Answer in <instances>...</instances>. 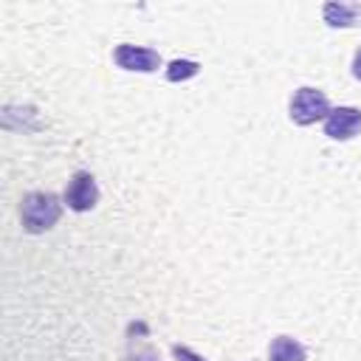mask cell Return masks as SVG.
Segmentation results:
<instances>
[{
  "label": "cell",
  "instance_id": "1",
  "mask_svg": "<svg viewBox=\"0 0 361 361\" xmlns=\"http://www.w3.org/2000/svg\"><path fill=\"white\" fill-rule=\"evenodd\" d=\"M62 214V203L54 192H28L20 203V220L28 234H42L56 226Z\"/></svg>",
  "mask_w": 361,
  "mask_h": 361
},
{
  "label": "cell",
  "instance_id": "2",
  "mask_svg": "<svg viewBox=\"0 0 361 361\" xmlns=\"http://www.w3.org/2000/svg\"><path fill=\"white\" fill-rule=\"evenodd\" d=\"M330 110H333L330 107V99L319 87H299L293 93V99H290V121L299 124V127L324 121Z\"/></svg>",
  "mask_w": 361,
  "mask_h": 361
},
{
  "label": "cell",
  "instance_id": "3",
  "mask_svg": "<svg viewBox=\"0 0 361 361\" xmlns=\"http://www.w3.org/2000/svg\"><path fill=\"white\" fill-rule=\"evenodd\" d=\"M65 203L71 212H90L99 203V186L90 172H73L65 186Z\"/></svg>",
  "mask_w": 361,
  "mask_h": 361
},
{
  "label": "cell",
  "instance_id": "4",
  "mask_svg": "<svg viewBox=\"0 0 361 361\" xmlns=\"http://www.w3.org/2000/svg\"><path fill=\"white\" fill-rule=\"evenodd\" d=\"M113 59L118 68L124 71H138V73H152L161 68V54L152 51V48H144V45H130V42H121L116 51H113Z\"/></svg>",
  "mask_w": 361,
  "mask_h": 361
},
{
  "label": "cell",
  "instance_id": "5",
  "mask_svg": "<svg viewBox=\"0 0 361 361\" xmlns=\"http://www.w3.org/2000/svg\"><path fill=\"white\" fill-rule=\"evenodd\" d=\"M361 133V110L358 107H333L324 118V135L333 141H350Z\"/></svg>",
  "mask_w": 361,
  "mask_h": 361
},
{
  "label": "cell",
  "instance_id": "6",
  "mask_svg": "<svg viewBox=\"0 0 361 361\" xmlns=\"http://www.w3.org/2000/svg\"><path fill=\"white\" fill-rule=\"evenodd\" d=\"M322 14H324V23L327 25H333V28H350V25H358L361 6H353V3H324Z\"/></svg>",
  "mask_w": 361,
  "mask_h": 361
},
{
  "label": "cell",
  "instance_id": "7",
  "mask_svg": "<svg viewBox=\"0 0 361 361\" xmlns=\"http://www.w3.org/2000/svg\"><path fill=\"white\" fill-rule=\"evenodd\" d=\"M305 358L307 350L290 336H276L268 347V361H305Z\"/></svg>",
  "mask_w": 361,
  "mask_h": 361
},
{
  "label": "cell",
  "instance_id": "8",
  "mask_svg": "<svg viewBox=\"0 0 361 361\" xmlns=\"http://www.w3.org/2000/svg\"><path fill=\"white\" fill-rule=\"evenodd\" d=\"M197 71H200V65H197L195 59H175V62H169V68H166V79H169V82H183V79L197 76Z\"/></svg>",
  "mask_w": 361,
  "mask_h": 361
},
{
  "label": "cell",
  "instance_id": "9",
  "mask_svg": "<svg viewBox=\"0 0 361 361\" xmlns=\"http://www.w3.org/2000/svg\"><path fill=\"white\" fill-rule=\"evenodd\" d=\"M172 355H175L178 361H206V358H200L197 353H192V350L183 347V344H172Z\"/></svg>",
  "mask_w": 361,
  "mask_h": 361
},
{
  "label": "cell",
  "instance_id": "10",
  "mask_svg": "<svg viewBox=\"0 0 361 361\" xmlns=\"http://www.w3.org/2000/svg\"><path fill=\"white\" fill-rule=\"evenodd\" d=\"M353 76L361 82V48L355 51V56H353Z\"/></svg>",
  "mask_w": 361,
  "mask_h": 361
}]
</instances>
